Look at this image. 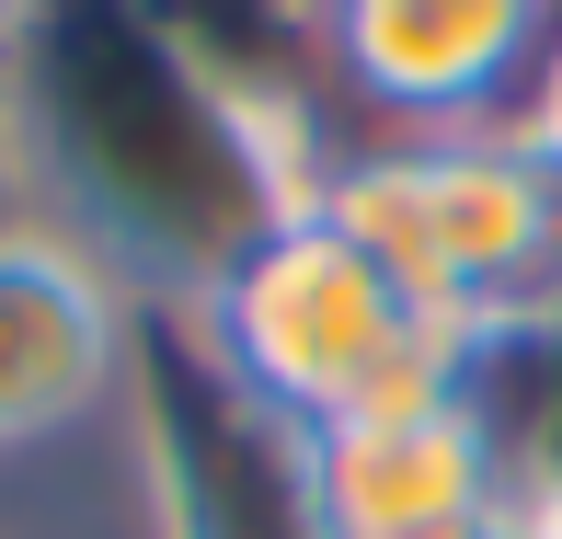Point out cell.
<instances>
[{"mask_svg":"<svg viewBox=\"0 0 562 539\" xmlns=\"http://www.w3.org/2000/svg\"><path fill=\"white\" fill-rule=\"evenodd\" d=\"M505 539H551V528H505Z\"/></svg>","mask_w":562,"mask_h":539,"instance_id":"8fae6325","label":"cell"},{"mask_svg":"<svg viewBox=\"0 0 562 539\" xmlns=\"http://www.w3.org/2000/svg\"><path fill=\"white\" fill-rule=\"evenodd\" d=\"M35 23H46V0H0V81H12V58L35 46Z\"/></svg>","mask_w":562,"mask_h":539,"instance_id":"9c48e42d","label":"cell"},{"mask_svg":"<svg viewBox=\"0 0 562 539\" xmlns=\"http://www.w3.org/2000/svg\"><path fill=\"white\" fill-rule=\"evenodd\" d=\"M528 138L562 161V35H551V58H540V81H528Z\"/></svg>","mask_w":562,"mask_h":539,"instance_id":"ba28073f","label":"cell"},{"mask_svg":"<svg viewBox=\"0 0 562 539\" xmlns=\"http://www.w3.org/2000/svg\"><path fill=\"white\" fill-rule=\"evenodd\" d=\"M288 459H299V528L311 539H505L517 528L471 379L311 425L288 436Z\"/></svg>","mask_w":562,"mask_h":539,"instance_id":"8992f818","label":"cell"},{"mask_svg":"<svg viewBox=\"0 0 562 539\" xmlns=\"http://www.w3.org/2000/svg\"><path fill=\"white\" fill-rule=\"evenodd\" d=\"M311 207L368 242L459 333H494L562 299V161L528 115L494 126H334Z\"/></svg>","mask_w":562,"mask_h":539,"instance_id":"3957f363","label":"cell"},{"mask_svg":"<svg viewBox=\"0 0 562 539\" xmlns=\"http://www.w3.org/2000/svg\"><path fill=\"white\" fill-rule=\"evenodd\" d=\"M149 333H161V311L81 229H58L46 207L0 218V471L126 436Z\"/></svg>","mask_w":562,"mask_h":539,"instance_id":"277c9868","label":"cell"},{"mask_svg":"<svg viewBox=\"0 0 562 539\" xmlns=\"http://www.w3.org/2000/svg\"><path fill=\"white\" fill-rule=\"evenodd\" d=\"M161 322H184V345L207 356L276 436H311V425H345V414H379V402H414V391L471 379V333L437 322L322 207L265 218L218 265V288L195 299V311H161Z\"/></svg>","mask_w":562,"mask_h":539,"instance_id":"7a4b0ae2","label":"cell"},{"mask_svg":"<svg viewBox=\"0 0 562 539\" xmlns=\"http://www.w3.org/2000/svg\"><path fill=\"white\" fill-rule=\"evenodd\" d=\"M23 207V161H12V115H0V218Z\"/></svg>","mask_w":562,"mask_h":539,"instance_id":"30bf717a","label":"cell"},{"mask_svg":"<svg viewBox=\"0 0 562 539\" xmlns=\"http://www.w3.org/2000/svg\"><path fill=\"white\" fill-rule=\"evenodd\" d=\"M0 115L23 207L81 229L149 311H195L265 218L311 207L334 149L311 81L229 58L172 0H46Z\"/></svg>","mask_w":562,"mask_h":539,"instance_id":"6da1fadb","label":"cell"},{"mask_svg":"<svg viewBox=\"0 0 562 539\" xmlns=\"http://www.w3.org/2000/svg\"><path fill=\"white\" fill-rule=\"evenodd\" d=\"M471 402L505 459V517L562 539V299L471 333Z\"/></svg>","mask_w":562,"mask_h":539,"instance_id":"52a82bcc","label":"cell"},{"mask_svg":"<svg viewBox=\"0 0 562 539\" xmlns=\"http://www.w3.org/2000/svg\"><path fill=\"white\" fill-rule=\"evenodd\" d=\"M562 0H299L334 126H494L528 115Z\"/></svg>","mask_w":562,"mask_h":539,"instance_id":"5b68a950","label":"cell"}]
</instances>
